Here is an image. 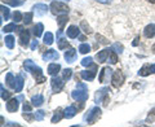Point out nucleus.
<instances>
[{"instance_id":"nucleus-21","label":"nucleus","mask_w":155,"mask_h":127,"mask_svg":"<svg viewBox=\"0 0 155 127\" xmlns=\"http://www.w3.org/2000/svg\"><path fill=\"white\" fill-rule=\"evenodd\" d=\"M43 102H44V96L43 95H35V96H32V99H31V104L34 106H41L43 105Z\"/></svg>"},{"instance_id":"nucleus-37","label":"nucleus","mask_w":155,"mask_h":127,"mask_svg":"<svg viewBox=\"0 0 155 127\" xmlns=\"http://www.w3.org/2000/svg\"><path fill=\"white\" fill-rule=\"evenodd\" d=\"M44 117H45V112L44 110H38L35 115H34V118H35L36 121H43L44 119Z\"/></svg>"},{"instance_id":"nucleus-33","label":"nucleus","mask_w":155,"mask_h":127,"mask_svg":"<svg viewBox=\"0 0 155 127\" xmlns=\"http://www.w3.org/2000/svg\"><path fill=\"white\" fill-rule=\"evenodd\" d=\"M0 11H2V19H9V9L5 5L0 7Z\"/></svg>"},{"instance_id":"nucleus-40","label":"nucleus","mask_w":155,"mask_h":127,"mask_svg":"<svg viewBox=\"0 0 155 127\" xmlns=\"http://www.w3.org/2000/svg\"><path fill=\"white\" fill-rule=\"evenodd\" d=\"M113 48L115 50V52L116 53H123V46L122 44H119V43H114V46H113Z\"/></svg>"},{"instance_id":"nucleus-10","label":"nucleus","mask_w":155,"mask_h":127,"mask_svg":"<svg viewBox=\"0 0 155 127\" xmlns=\"http://www.w3.org/2000/svg\"><path fill=\"white\" fill-rule=\"evenodd\" d=\"M96 73H97V66L96 65H92V69L91 70H83L80 73V77L83 78L84 81H93L94 77H96Z\"/></svg>"},{"instance_id":"nucleus-5","label":"nucleus","mask_w":155,"mask_h":127,"mask_svg":"<svg viewBox=\"0 0 155 127\" xmlns=\"http://www.w3.org/2000/svg\"><path fill=\"white\" fill-rule=\"evenodd\" d=\"M71 97L76 101H87L88 100V90L76 88L71 92Z\"/></svg>"},{"instance_id":"nucleus-3","label":"nucleus","mask_w":155,"mask_h":127,"mask_svg":"<svg viewBox=\"0 0 155 127\" xmlns=\"http://www.w3.org/2000/svg\"><path fill=\"white\" fill-rule=\"evenodd\" d=\"M109 92H110V88L109 87H104L96 92V96H94V101L96 104H100L102 102L105 106H107V102H109Z\"/></svg>"},{"instance_id":"nucleus-22","label":"nucleus","mask_w":155,"mask_h":127,"mask_svg":"<svg viewBox=\"0 0 155 127\" xmlns=\"http://www.w3.org/2000/svg\"><path fill=\"white\" fill-rule=\"evenodd\" d=\"M67 21H69V17H67V14H62V16H58L57 22H58V25H60V30H64V27H65V25H66Z\"/></svg>"},{"instance_id":"nucleus-30","label":"nucleus","mask_w":155,"mask_h":127,"mask_svg":"<svg viewBox=\"0 0 155 127\" xmlns=\"http://www.w3.org/2000/svg\"><path fill=\"white\" fill-rule=\"evenodd\" d=\"M58 40V48H60V50H67V47H69V43H67V40L66 39H64V38H58L57 39Z\"/></svg>"},{"instance_id":"nucleus-7","label":"nucleus","mask_w":155,"mask_h":127,"mask_svg":"<svg viewBox=\"0 0 155 127\" xmlns=\"http://www.w3.org/2000/svg\"><path fill=\"white\" fill-rule=\"evenodd\" d=\"M111 82H113V86L116 87V88H119V87L123 86V83H124V74L122 73V70L114 71L113 78H111Z\"/></svg>"},{"instance_id":"nucleus-15","label":"nucleus","mask_w":155,"mask_h":127,"mask_svg":"<svg viewBox=\"0 0 155 127\" xmlns=\"http://www.w3.org/2000/svg\"><path fill=\"white\" fill-rule=\"evenodd\" d=\"M66 34H67V36H69V38H71V39H75V38L79 36V34H80V29L78 27V26L71 25L69 29H67Z\"/></svg>"},{"instance_id":"nucleus-45","label":"nucleus","mask_w":155,"mask_h":127,"mask_svg":"<svg viewBox=\"0 0 155 127\" xmlns=\"http://www.w3.org/2000/svg\"><path fill=\"white\" fill-rule=\"evenodd\" d=\"M38 48V40H32L31 43V51H35Z\"/></svg>"},{"instance_id":"nucleus-35","label":"nucleus","mask_w":155,"mask_h":127,"mask_svg":"<svg viewBox=\"0 0 155 127\" xmlns=\"http://www.w3.org/2000/svg\"><path fill=\"white\" fill-rule=\"evenodd\" d=\"M44 43L47 46H51L53 43V34L52 33H47L44 34Z\"/></svg>"},{"instance_id":"nucleus-8","label":"nucleus","mask_w":155,"mask_h":127,"mask_svg":"<svg viewBox=\"0 0 155 127\" xmlns=\"http://www.w3.org/2000/svg\"><path fill=\"white\" fill-rule=\"evenodd\" d=\"M18 31H19V44L22 47H27L28 40H30V33H28V30H25L22 26H19Z\"/></svg>"},{"instance_id":"nucleus-27","label":"nucleus","mask_w":155,"mask_h":127,"mask_svg":"<svg viewBox=\"0 0 155 127\" xmlns=\"http://www.w3.org/2000/svg\"><path fill=\"white\" fill-rule=\"evenodd\" d=\"M64 117H65V115L61 113V110H57L56 113L53 114V117H52L51 121H52V123H57V122H60L62 118H64Z\"/></svg>"},{"instance_id":"nucleus-9","label":"nucleus","mask_w":155,"mask_h":127,"mask_svg":"<svg viewBox=\"0 0 155 127\" xmlns=\"http://www.w3.org/2000/svg\"><path fill=\"white\" fill-rule=\"evenodd\" d=\"M65 79L64 78H58L57 75L56 77H53L52 79H51V86H52V90L53 92H60L62 88H64V86H65Z\"/></svg>"},{"instance_id":"nucleus-19","label":"nucleus","mask_w":155,"mask_h":127,"mask_svg":"<svg viewBox=\"0 0 155 127\" xmlns=\"http://www.w3.org/2000/svg\"><path fill=\"white\" fill-rule=\"evenodd\" d=\"M60 70H61L60 63H49V66H48V74L52 77H56L60 73Z\"/></svg>"},{"instance_id":"nucleus-28","label":"nucleus","mask_w":155,"mask_h":127,"mask_svg":"<svg viewBox=\"0 0 155 127\" xmlns=\"http://www.w3.org/2000/svg\"><path fill=\"white\" fill-rule=\"evenodd\" d=\"M109 62L110 63H116V62H118V56H116V52L114 51V48H111V51H110Z\"/></svg>"},{"instance_id":"nucleus-26","label":"nucleus","mask_w":155,"mask_h":127,"mask_svg":"<svg viewBox=\"0 0 155 127\" xmlns=\"http://www.w3.org/2000/svg\"><path fill=\"white\" fill-rule=\"evenodd\" d=\"M150 66H151V65H143L141 69H140L138 75H141V77H146V75H149L150 73H151V70H150Z\"/></svg>"},{"instance_id":"nucleus-18","label":"nucleus","mask_w":155,"mask_h":127,"mask_svg":"<svg viewBox=\"0 0 155 127\" xmlns=\"http://www.w3.org/2000/svg\"><path fill=\"white\" fill-rule=\"evenodd\" d=\"M76 113H78V109H76V106H75V105L67 106V108L64 110V115H65V118H67V119L72 118V117H74Z\"/></svg>"},{"instance_id":"nucleus-54","label":"nucleus","mask_w":155,"mask_h":127,"mask_svg":"<svg viewBox=\"0 0 155 127\" xmlns=\"http://www.w3.org/2000/svg\"><path fill=\"white\" fill-rule=\"evenodd\" d=\"M147 2H150V3H153V4H155V0H147Z\"/></svg>"},{"instance_id":"nucleus-16","label":"nucleus","mask_w":155,"mask_h":127,"mask_svg":"<svg viewBox=\"0 0 155 127\" xmlns=\"http://www.w3.org/2000/svg\"><path fill=\"white\" fill-rule=\"evenodd\" d=\"M64 57H65V60L67 62H74L76 60V51L74 50V48H69V50L65 52Z\"/></svg>"},{"instance_id":"nucleus-11","label":"nucleus","mask_w":155,"mask_h":127,"mask_svg":"<svg viewBox=\"0 0 155 127\" xmlns=\"http://www.w3.org/2000/svg\"><path fill=\"white\" fill-rule=\"evenodd\" d=\"M58 58H60V55H58V52L54 51V50H49V51H47L45 53H43V60L44 61L58 60Z\"/></svg>"},{"instance_id":"nucleus-4","label":"nucleus","mask_w":155,"mask_h":127,"mask_svg":"<svg viewBox=\"0 0 155 127\" xmlns=\"http://www.w3.org/2000/svg\"><path fill=\"white\" fill-rule=\"evenodd\" d=\"M100 117H101V109L98 108V106H94V108H92L88 112V114L85 115V121L88 122L89 125H93L94 122L98 121Z\"/></svg>"},{"instance_id":"nucleus-50","label":"nucleus","mask_w":155,"mask_h":127,"mask_svg":"<svg viewBox=\"0 0 155 127\" xmlns=\"http://www.w3.org/2000/svg\"><path fill=\"white\" fill-rule=\"evenodd\" d=\"M150 70H151V73H153V74H155V63H154V65H151V66H150Z\"/></svg>"},{"instance_id":"nucleus-1","label":"nucleus","mask_w":155,"mask_h":127,"mask_svg":"<svg viewBox=\"0 0 155 127\" xmlns=\"http://www.w3.org/2000/svg\"><path fill=\"white\" fill-rule=\"evenodd\" d=\"M23 66H25L26 71H31L34 77H35V81L38 83H44L45 82V77L43 75V70L41 67H39L38 65H35L31 60H26L25 63H23Z\"/></svg>"},{"instance_id":"nucleus-36","label":"nucleus","mask_w":155,"mask_h":127,"mask_svg":"<svg viewBox=\"0 0 155 127\" xmlns=\"http://www.w3.org/2000/svg\"><path fill=\"white\" fill-rule=\"evenodd\" d=\"M72 75V70L71 69H65V70H62V78H64L65 81H69L70 78Z\"/></svg>"},{"instance_id":"nucleus-2","label":"nucleus","mask_w":155,"mask_h":127,"mask_svg":"<svg viewBox=\"0 0 155 127\" xmlns=\"http://www.w3.org/2000/svg\"><path fill=\"white\" fill-rule=\"evenodd\" d=\"M51 12L53 14H57V16H61V14H67L69 13V7L64 4L60 0H53L51 3Z\"/></svg>"},{"instance_id":"nucleus-34","label":"nucleus","mask_w":155,"mask_h":127,"mask_svg":"<svg viewBox=\"0 0 155 127\" xmlns=\"http://www.w3.org/2000/svg\"><path fill=\"white\" fill-rule=\"evenodd\" d=\"M0 90H2V99L3 100H9L11 99V92H8L5 88H4L3 84L0 86Z\"/></svg>"},{"instance_id":"nucleus-51","label":"nucleus","mask_w":155,"mask_h":127,"mask_svg":"<svg viewBox=\"0 0 155 127\" xmlns=\"http://www.w3.org/2000/svg\"><path fill=\"white\" fill-rule=\"evenodd\" d=\"M18 100H19V101H23L25 99H23V96H22V95H19V96H18Z\"/></svg>"},{"instance_id":"nucleus-42","label":"nucleus","mask_w":155,"mask_h":127,"mask_svg":"<svg viewBox=\"0 0 155 127\" xmlns=\"http://www.w3.org/2000/svg\"><path fill=\"white\" fill-rule=\"evenodd\" d=\"M147 121H149V122H154V121H155V109H153V110L149 113Z\"/></svg>"},{"instance_id":"nucleus-13","label":"nucleus","mask_w":155,"mask_h":127,"mask_svg":"<svg viewBox=\"0 0 155 127\" xmlns=\"http://www.w3.org/2000/svg\"><path fill=\"white\" fill-rule=\"evenodd\" d=\"M19 100H18V97L17 99H9L8 100V102H7V110L8 112H16V110H18V106H19V102H18Z\"/></svg>"},{"instance_id":"nucleus-38","label":"nucleus","mask_w":155,"mask_h":127,"mask_svg":"<svg viewBox=\"0 0 155 127\" xmlns=\"http://www.w3.org/2000/svg\"><path fill=\"white\" fill-rule=\"evenodd\" d=\"M92 61H93V58L92 57H84L83 60L80 61V63L83 66H91V65H93V63H92Z\"/></svg>"},{"instance_id":"nucleus-47","label":"nucleus","mask_w":155,"mask_h":127,"mask_svg":"<svg viewBox=\"0 0 155 127\" xmlns=\"http://www.w3.org/2000/svg\"><path fill=\"white\" fill-rule=\"evenodd\" d=\"M28 113H30V112H27V113L25 112V114H23V118L27 119V121H31V119H32V117H31L30 114H28Z\"/></svg>"},{"instance_id":"nucleus-43","label":"nucleus","mask_w":155,"mask_h":127,"mask_svg":"<svg viewBox=\"0 0 155 127\" xmlns=\"http://www.w3.org/2000/svg\"><path fill=\"white\" fill-rule=\"evenodd\" d=\"M32 109V105H30L27 101H25V104H23V112H31Z\"/></svg>"},{"instance_id":"nucleus-17","label":"nucleus","mask_w":155,"mask_h":127,"mask_svg":"<svg viewBox=\"0 0 155 127\" xmlns=\"http://www.w3.org/2000/svg\"><path fill=\"white\" fill-rule=\"evenodd\" d=\"M23 86H25V82H23V78L22 75H17L16 77V81H14V86H13V90L16 92H21Z\"/></svg>"},{"instance_id":"nucleus-23","label":"nucleus","mask_w":155,"mask_h":127,"mask_svg":"<svg viewBox=\"0 0 155 127\" xmlns=\"http://www.w3.org/2000/svg\"><path fill=\"white\" fill-rule=\"evenodd\" d=\"M43 30H44V25H43L41 22H39L38 25L34 27V34H35L36 38H40L41 34H43Z\"/></svg>"},{"instance_id":"nucleus-48","label":"nucleus","mask_w":155,"mask_h":127,"mask_svg":"<svg viewBox=\"0 0 155 127\" xmlns=\"http://www.w3.org/2000/svg\"><path fill=\"white\" fill-rule=\"evenodd\" d=\"M96 2H98V3H102V4H110L113 0H96Z\"/></svg>"},{"instance_id":"nucleus-46","label":"nucleus","mask_w":155,"mask_h":127,"mask_svg":"<svg viewBox=\"0 0 155 127\" xmlns=\"http://www.w3.org/2000/svg\"><path fill=\"white\" fill-rule=\"evenodd\" d=\"M76 88H84V90H88V87H87L84 83H78V84H76Z\"/></svg>"},{"instance_id":"nucleus-32","label":"nucleus","mask_w":155,"mask_h":127,"mask_svg":"<svg viewBox=\"0 0 155 127\" xmlns=\"http://www.w3.org/2000/svg\"><path fill=\"white\" fill-rule=\"evenodd\" d=\"M4 2L11 7H19L23 4V0H4Z\"/></svg>"},{"instance_id":"nucleus-53","label":"nucleus","mask_w":155,"mask_h":127,"mask_svg":"<svg viewBox=\"0 0 155 127\" xmlns=\"http://www.w3.org/2000/svg\"><path fill=\"white\" fill-rule=\"evenodd\" d=\"M151 51H153V53H155V44L153 46V48H151Z\"/></svg>"},{"instance_id":"nucleus-41","label":"nucleus","mask_w":155,"mask_h":127,"mask_svg":"<svg viewBox=\"0 0 155 127\" xmlns=\"http://www.w3.org/2000/svg\"><path fill=\"white\" fill-rule=\"evenodd\" d=\"M22 19V13L21 12H14L13 13V21L14 22H19Z\"/></svg>"},{"instance_id":"nucleus-29","label":"nucleus","mask_w":155,"mask_h":127,"mask_svg":"<svg viewBox=\"0 0 155 127\" xmlns=\"http://www.w3.org/2000/svg\"><path fill=\"white\" fill-rule=\"evenodd\" d=\"M5 46L9 48V50H12V48L14 47V38L12 36V35H8V36H5Z\"/></svg>"},{"instance_id":"nucleus-6","label":"nucleus","mask_w":155,"mask_h":127,"mask_svg":"<svg viewBox=\"0 0 155 127\" xmlns=\"http://www.w3.org/2000/svg\"><path fill=\"white\" fill-rule=\"evenodd\" d=\"M113 74H114L113 70H111L109 66H105V67H102V70L100 71L98 79L101 83H107L111 78H113Z\"/></svg>"},{"instance_id":"nucleus-24","label":"nucleus","mask_w":155,"mask_h":127,"mask_svg":"<svg viewBox=\"0 0 155 127\" xmlns=\"http://www.w3.org/2000/svg\"><path fill=\"white\" fill-rule=\"evenodd\" d=\"M19 26L16 25V22H13V23H9V25H5L3 27V31L4 33H11V31H14V30H18Z\"/></svg>"},{"instance_id":"nucleus-52","label":"nucleus","mask_w":155,"mask_h":127,"mask_svg":"<svg viewBox=\"0 0 155 127\" xmlns=\"http://www.w3.org/2000/svg\"><path fill=\"white\" fill-rule=\"evenodd\" d=\"M137 44H138V38L136 39V42H133V46H137Z\"/></svg>"},{"instance_id":"nucleus-31","label":"nucleus","mask_w":155,"mask_h":127,"mask_svg":"<svg viewBox=\"0 0 155 127\" xmlns=\"http://www.w3.org/2000/svg\"><path fill=\"white\" fill-rule=\"evenodd\" d=\"M79 52L83 53V55L91 52V46L88 44V43H83V44H80V47H79Z\"/></svg>"},{"instance_id":"nucleus-12","label":"nucleus","mask_w":155,"mask_h":127,"mask_svg":"<svg viewBox=\"0 0 155 127\" xmlns=\"http://www.w3.org/2000/svg\"><path fill=\"white\" fill-rule=\"evenodd\" d=\"M110 51H111V48H105V50H102L101 52H98V53L96 55L97 61H98V62H105V61H107L109 55H110Z\"/></svg>"},{"instance_id":"nucleus-39","label":"nucleus","mask_w":155,"mask_h":127,"mask_svg":"<svg viewBox=\"0 0 155 127\" xmlns=\"http://www.w3.org/2000/svg\"><path fill=\"white\" fill-rule=\"evenodd\" d=\"M32 16H34V14H32L31 12H28V13L25 14V17H23V22H25V25H28V23H31Z\"/></svg>"},{"instance_id":"nucleus-49","label":"nucleus","mask_w":155,"mask_h":127,"mask_svg":"<svg viewBox=\"0 0 155 127\" xmlns=\"http://www.w3.org/2000/svg\"><path fill=\"white\" fill-rule=\"evenodd\" d=\"M5 126H19V123H14V122H8V123H5Z\"/></svg>"},{"instance_id":"nucleus-20","label":"nucleus","mask_w":155,"mask_h":127,"mask_svg":"<svg viewBox=\"0 0 155 127\" xmlns=\"http://www.w3.org/2000/svg\"><path fill=\"white\" fill-rule=\"evenodd\" d=\"M143 35L146 38H154L155 36V25L154 23H150V25H147L146 27H145Z\"/></svg>"},{"instance_id":"nucleus-14","label":"nucleus","mask_w":155,"mask_h":127,"mask_svg":"<svg viewBox=\"0 0 155 127\" xmlns=\"http://www.w3.org/2000/svg\"><path fill=\"white\" fill-rule=\"evenodd\" d=\"M34 12H35L38 16H44V14H47V12H48V8L45 4H36V5H34Z\"/></svg>"},{"instance_id":"nucleus-25","label":"nucleus","mask_w":155,"mask_h":127,"mask_svg":"<svg viewBox=\"0 0 155 127\" xmlns=\"http://www.w3.org/2000/svg\"><path fill=\"white\" fill-rule=\"evenodd\" d=\"M14 81H16V77H14L12 73H8L7 77H5V82H7V84L11 87V88H13V86H14Z\"/></svg>"},{"instance_id":"nucleus-44","label":"nucleus","mask_w":155,"mask_h":127,"mask_svg":"<svg viewBox=\"0 0 155 127\" xmlns=\"http://www.w3.org/2000/svg\"><path fill=\"white\" fill-rule=\"evenodd\" d=\"M81 27L84 29V31H85L87 34L91 33V29H89V26H87V22H85V21H81Z\"/></svg>"}]
</instances>
